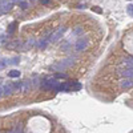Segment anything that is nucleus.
<instances>
[{"label":"nucleus","instance_id":"1","mask_svg":"<svg viewBox=\"0 0 133 133\" xmlns=\"http://www.w3.org/2000/svg\"><path fill=\"white\" fill-rule=\"evenodd\" d=\"M75 63V57H66L64 60H60L57 61L56 64H53L51 68L53 71H56V72H61V71H65L66 68H69V66Z\"/></svg>","mask_w":133,"mask_h":133},{"label":"nucleus","instance_id":"2","mask_svg":"<svg viewBox=\"0 0 133 133\" xmlns=\"http://www.w3.org/2000/svg\"><path fill=\"white\" fill-rule=\"evenodd\" d=\"M59 84L60 83H57L56 79H53V77H45V79H43V81H40V85L44 89H52L55 92H56Z\"/></svg>","mask_w":133,"mask_h":133},{"label":"nucleus","instance_id":"3","mask_svg":"<svg viewBox=\"0 0 133 133\" xmlns=\"http://www.w3.org/2000/svg\"><path fill=\"white\" fill-rule=\"evenodd\" d=\"M16 0H0V15H3L14 7V3Z\"/></svg>","mask_w":133,"mask_h":133},{"label":"nucleus","instance_id":"4","mask_svg":"<svg viewBox=\"0 0 133 133\" xmlns=\"http://www.w3.org/2000/svg\"><path fill=\"white\" fill-rule=\"evenodd\" d=\"M65 31H66L65 27H60L59 29H56V31L52 33V35H49V41H57V40H60L64 36Z\"/></svg>","mask_w":133,"mask_h":133},{"label":"nucleus","instance_id":"5","mask_svg":"<svg viewBox=\"0 0 133 133\" xmlns=\"http://www.w3.org/2000/svg\"><path fill=\"white\" fill-rule=\"evenodd\" d=\"M88 37H80L79 40L76 41V44H75V49L76 51H84V49H87V47H88Z\"/></svg>","mask_w":133,"mask_h":133},{"label":"nucleus","instance_id":"6","mask_svg":"<svg viewBox=\"0 0 133 133\" xmlns=\"http://www.w3.org/2000/svg\"><path fill=\"white\" fill-rule=\"evenodd\" d=\"M32 88V84H31V80H24L21 81V87H20V92L21 93H27L29 89Z\"/></svg>","mask_w":133,"mask_h":133},{"label":"nucleus","instance_id":"7","mask_svg":"<svg viewBox=\"0 0 133 133\" xmlns=\"http://www.w3.org/2000/svg\"><path fill=\"white\" fill-rule=\"evenodd\" d=\"M14 93V87H12V83L9 84H4L3 85V96H9Z\"/></svg>","mask_w":133,"mask_h":133},{"label":"nucleus","instance_id":"8","mask_svg":"<svg viewBox=\"0 0 133 133\" xmlns=\"http://www.w3.org/2000/svg\"><path fill=\"white\" fill-rule=\"evenodd\" d=\"M120 85L123 89H129V88L133 87V79H124L120 81Z\"/></svg>","mask_w":133,"mask_h":133},{"label":"nucleus","instance_id":"9","mask_svg":"<svg viewBox=\"0 0 133 133\" xmlns=\"http://www.w3.org/2000/svg\"><path fill=\"white\" fill-rule=\"evenodd\" d=\"M48 43H49V36H47V37H44V39H41L39 43H37V47L40 48V49H44L47 45H48Z\"/></svg>","mask_w":133,"mask_h":133},{"label":"nucleus","instance_id":"10","mask_svg":"<svg viewBox=\"0 0 133 133\" xmlns=\"http://www.w3.org/2000/svg\"><path fill=\"white\" fill-rule=\"evenodd\" d=\"M68 85L71 88V91H79V89H81V84L79 81H69Z\"/></svg>","mask_w":133,"mask_h":133},{"label":"nucleus","instance_id":"11","mask_svg":"<svg viewBox=\"0 0 133 133\" xmlns=\"http://www.w3.org/2000/svg\"><path fill=\"white\" fill-rule=\"evenodd\" d=\"M121 75H123L125 79H133V68H127V69H124L123 72H121Z\"/></svg>","mask_w":133,"mask_h":133},{"label":"nucleus","instance_id":"12","mask_svg":"<svg viewBox=\"0 0 133 133\" xmlns=\"http://www.w3.org/2000/svg\"><path fill=\"white\" fill-rule=\"evenodd\" d=\"M33 45H35V39H28L24 44V49H31Z\"/></svg>","mask_w":133,"mask_h":133},{"label":"nucleus","instance_id":"13","mask_svg":"<svg viewBox=\"0 0 133 133\" xmlns=\"http://www.w3.org/2000/svg\"><path fill=\"white\" fill-rule=\"evenodd\" d=\"M16 27H17V21H14V23H11L9 27H8V35H12V33L15 32V29H16Z\"/></svg>","mask_w":133,"mask_h":133},{"label":"nucleus","instance_id":"14","mask_svg":"<svg viewBox=\"0 0 133 133\" xmlns=\"http://www.w3.org/2000/svg\"><path fill=\"white\" fill-rule=\"evenodd\" d=\"M8 76H9V77H12V79H16V77L20 76V72H19L17 69H12V71H9V72H8Z\"/></svg>","mask_w":133,"mask_h":133},{"label":"nucleus","instance_id":"15","mask_svg":"<svg viewBox=\"0 0 133 133\" xmlns=\"http://www.w3.org/2000/svg\"><path fill=\"white\" fill-rule=\"evenodd\" d=\"M8 64H9V60H7V59H2V60H0V69H4Z\"/></svg>","mask_w":133,"mask_h":133},{"label":"nucleus","instance_id":"16","mask_svg":"<svg viewBox=\"0 0 133 133\" xmlns=\"http://www.w3.org/2000/svg\"><path fill=\"white\" fill-rule=\"evenodd\" d=\"M124 64L128 66V68H133V57H129L124 61Z\"/></svg>","mask_w":133,"mask_h":133},{"label":"nucleus","instance_id":"17","mask_svg":"<svg viewBox=\"0 0 133 133\" xmlns=\"http://www.w3.org/2000/svg\"><path fill=\"white\" fill-rule=\"evenodd\" d=\"M19 61H20V57H19V56H15V57H12V59L9 60V64L16 65V64H19Z\"/></svg>","mask_w":133,"mask_h":133},{"label":"nucleus","instance_id":"18","mask_svg":"<svg viewBox=\"0 0 133 133\" xmlns=\"http://www.w3.org/2000/svg\"><path fill=\"white\" fill-rule=\"evenodd\" d=\"M127 12H128V15L133 16V4H128L127 5Z\"/></svg>","mask_w":133,"mask_h":133},{"label":"nucleus","instance_id":"19","mask_svg":"<svg viewBox=\"0 0 133 133\" xmlns=\"http://www.w3.org/2000/svg\"><path fill=\"white\" fill-rule=\"evenodd\" d=\"M55 79H66V75L65 73H56L55 75Z\"/></svg>","mask_w":133,"mask_h":133},{"label":"nucleus","instance_id":"20","mask_svg":"<svg viewBox=\"0 0 133 133\" xmlns=\"http://www.w3.org/2000/svg\"><path fill=\"white\" fill-rule=\"evenodd\" d=\"M81 32H83V28H81V27H77V28L73 31V35H80Z\"/></svg>","mask_w":133,"mask_h":133},{"label":"nucleus","instance_id":"21","mask_svg":"<svg viewBox=\"0 0 133 133\" xmlns=\"http://www.w3.org/2000/svg\"><path fill=\"white\" fill-rule=\"evenodd\" d=\"M19 5L23 8V9H25V8H28V3L27 2H21V3H19Z\"/></svg>","mask_w":133,"mask_h":133},{"label":"nucleus","instance_id":"22","mask_svg":"<svg viewBox=\"0 0 133 133\" xmlns=\"http://www.w3.org/2000/svg\"><path fill=\"white\" fill-rule=\"evenodd\" d=\"M92 9H93V11H96V12H97V14H101V9H100L98 7H93Z\"/></svg>","mask_w":133,"mask_h":133},{"label":"nucleus","instance_id":"23","mask_svg":"<svg viewBox=\"0 0 133 133\" xmlns=\"http://www.w3.org/2000/svg\"><path fill=\"white\" fill-rule=\"evenodd\" d=\"M0 97H4L3 96V85H0Z\"/></svg>","mask_w":133,"mask_h":133},{"label":"nucleus","instance_id":"24","mask_svg":"<svg viewBox=\"0 0 133 133\" xmlns=\"http://www.w3.org/2000/svg\"><path fill=\"white\" fill-rule=\"evenodd\" d=\"M49 2H51V0H41V3H43V4H48Z\"/></svg>","mask_w":133,"mask_h":133},{"label":"nucleus","instance_id":"25","mask_svg":"<svg viewBox=\"0 0 133 133\" xmlns=\"http://www.w3.org/2000/svg\"><path fill=\"white\" fill-rule=\"evenodd\" d=\"M31 2H35V0H31Z\"/></svg>","mask_w":133,"mask_h":133}]
</instances>
